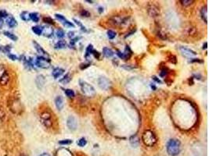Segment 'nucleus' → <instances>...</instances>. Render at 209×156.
Instances as JSON below:
<instances>
[{
	"mask_svg": "<svg viewBox=\"0 0 209 156\" xmlns=\"http://www.w3.org/2000/svg\"><path fill=\"white\" fill-rule=\"evenodd\" d=\"M8 57H9V59H11V60H17V56L16 55L14 54H9L8 55Z\"/></svg>",
	"mask_w": 209,
	"mask_h": 156,
	"instance_id": "obj_46",
	"label": "nucleus"
},
{
	"mask_svg": "<svg viewBox=\"0 0 209 156\" xmlns=\"http://www.w3.org/2000/svg\"><path fill=\"white\" fill-rule=\"evenodd\" d=\"M148 14L152 17H157L160 15V9L155 4H150L147 7Z\"/></svg>",
	"mask_w": 209,
	"mask_h": 156,
	"instance_id": "obj_6",
	"label": "nucleus"
},
{
	"mask_svg": "<svg viewBox=\"0 0 209 156\" xmlns=\"http://www.w3.org/2000/svg\"><path fill=\"white\" fill-rule=\"evenodd\" d=\"M67 43L66 41H64V40H60L57 42L56 45H55V48L56 49H61V48H64L66 47Z\"/></svg>",
	"mask_w": 209,
	"mask_h": 156,
	"instance_id": "obj_24",
	"label": "nucleus"
},
{
	"mask_svg": "<svg viewBox=\"0 0 209 156\" xmlns=\"http://www.w3.org/2000/svg\"><path fill=\"white\" fill-rule=\"evenodd\" d=\"M21 18L24 21H30V14L27 11H24L21 13Z\"/></svg>",
	"mask_w": 209,
	"mask_h": 156,
	"instance_id": "obj_28",
	"label": "nucleus"
},
{
	"mask_svg": "<svg viewBox=\"0 0 209 156\" xmlns=\"http://www.w3.org/2000/svg\"><path fill=\"white\" fill-rule=\"evenodd\" d=\"M56 156H73V155L71 154V152L68 149L60 148L59 150H57Z\"/></svg>",
	"mask_w": 209,
	"mask_h": 156,
	"instance_id": "obj_12",
	"label": "nucleus"
},
{
	"mask_svg": "<svg viewBox=\"0 0 209 156\" xmlns=\"http://www.w3.org/2000/svg\"><path fill=\"white\" fill-rule=\"evenodd\" d=\"M93 51V45H88V47H87V48H86V51H85V59H86L88 61H90V60H91L90 55L92 54Z\"/></svg>",
	"mask_w": 209,
	"mask_h": 156,
	"instance_id": "obj_21",
	"label": "nucleus"
},
{
	"mask_svg": "<svg viewBox=\"0 0 209 156\" xmlns=\"http://www.w3.org/2000/svg\"><path fill=\"white\" fill-rule=\"evenodd\" d=\"M117 55H118V57H119V58H121V59H125V55H124V53H123V52H120L119 50H118V51H117Z\"/></svg>",
	"mask_w": 209,
	"mask_h": 156,
	"instance_id": "obj_45",
	"label": "nucleus"
},
{
	"mask_svg": "<svg viewBox=\"0 0 209 156\" xmlns=\"http://www.w3.org/2000/svg\"><path fill=\"white\" fill-rule=\"evenodd\" d=\"M98 11H99L100 14H102L103 12V7H99V8H98Z\"/></svg>",
	"mask_w": 209,
	"mask_h": 156,
	"instance_id": "obj_51",
	"label": "nucleus"
},
{
	"mask_svg": "<svg viewBox=\"0 0 209 156\" xmlns=\"http://www.w3.org/2000/svg\"><path fill=\"white\" fill-rule=\"evenodd\" d=\"M81 38L80 37H76L75 38H72L71 40H70V45H69V46H70V48H74L75 47V44L77 42L79 39Z\"/></svg>",
	"mask_w": 209,
	"mask_h": 156,
	"instance_id": "obj_38",
	"label": "nucleus"
},
{
	"mask_svg": "<svg viewBox=\"0 0 209 156\" xmlns=\"http://www.w3.org/2000/svg\"><path fill=\"white\" fill-rule=\"evenodd\" d=\"M64 92H65V95L68 98H74L75 96V91L71 90V89H65Z\"/></svg>",
	"mask_w": 209,
	"mask_h": 156,
	"instance_id": "obj_32",
	"label": "nucleus"
},
{
	"mask_svg": "<svg viewBox=\"0 0 209 156\" xmlns=\"http://www.w3.org/2000/svg\"><path fill=\"white\" fill-rule=\"evenodd\" d=\"M57 36L59 38H64V37L65 36V33H64V31L62 29L57 30Z\"/></svg>",
	"mask_w": 209,
	"mask_h": 156,
	"instance_id": "obj_39",
	"label": "nucleus"
},
{
	"mask_svg": "<svg viewBox=\"0 0 209 156\" xmlns=\"http://www.w3.org/2000/svg\"><path fill=\"white\" fill-rule=\"evenodd\" d=\"M157 36L159 37L161 39H162V40H166L167 39V35L162 31H157Z\"/></svg>",
	"mask_w": 209,
	"mask_h": 156,
	"instance_id": "obj_41",
	"label": "nucleus"
},
{
	"mask_svg": "<svg viewBox=\"0 0 209 156\" xmlns=\"http://www.w3.org/2000/svg\"><path fill=\"white\" fill-rule=\"evenodd\" d=\"M92 54L94 56V57L95 58H96L97 59H100V53L98 51H96V50H93V52H92Z\"/></svg>",
	"mask_w": 209,
	"mask_h": 156,
	"instance_id": "obj_43",
	"label": "nucleus"
},
{
	"mask_svg": "<svg viewBox=\"0 0 209 156\" xmlns=\"http://www.w3.org/2000/svg\"><path fill=\"white\" fill-rule=\"evenodd\" d=\"M103 54L104 55V56H106L107 58H111V57L114 56V53L111 48L107 47H104L103 48Z\"/></svg>",
	"mask_w": 209,
	"mask_h": 156,
	"instance_id": "obj_22",
	"label": "nucleus"
},
{
	"mask_svg": "<svg viewBox=\"0 0 209 156\" xmlns=\"http://www.w3.org/2000/svg\"><path fill=\"white\" fill-rule=\"evenodd\" d=\"M9 74L7 73L6 71H5L4 73L0 77V84H2V85H6L8 83V81H9Z\"/></svg>",
	"mask_w": 209,
	"mask_h": 156,
	"instance_id": "obj_19",
	"label": "nucleus"
},
{
	"mask_svg": "<svg viewBox=\"0 0 209 156\" xmlns=\"http://www.w3.org/2000/svg\"><path fill=\"white\" fill-rule=\"evenodd\" d=\"M30 20L34 21V23L39 22V15L38 13H32L30 14Z\"/></svg>",
	"mask_w": 209,
	"mask_h": 156,
	"instance_id": "obj_27",
	"label": "nucleus"
},
{
	"mask_svg": "<svg viewBox=\"0 0 209 156\" xmlns=\"http://www.w3.org/2000/svg\"><path fill=\"white\" fill-rule=\"evenodd\" d=\"M39 156H51V155L49 154H47V153H43V154L40 155H39Z\"/></svg>",
	"mask_w": 209,
	"mask_h": 156,
	"instance_id": "obj_53",
	"label": "nucleus"
},
{
	"mask_svg": "<svg viewBox=\"0 0 209 156\" xmlns=\"http://www.w3.org/2000/svg\"><path fill=\"white\" fill-rule=\"evenodd\" d=\"M200 16H201V18L204 21H205V24H207L208 22V7L207 6L205 5L204 6L201 8L200 9Z\"/></svg>",
	"mask_w": 209,
	"mask_h": 156,
	"instance_id": "obj_16",
	"label": "nucleus"
},
{
	"mask_svg": "<svg viewBox=\"0 0 209 156\" xmlns=\"http://www.w3.org/2000/svg\"><path fill=\"white\" fill-rule=\"evenodd\" d=\"M74 21H75V22L76 23V24H77L78 25V26H79V27H81V29H82V31H85V32H86V31H87L86 28H85V27L84 26H83V25L82 24V23L80 22V21H77L76 19H74Z\"/></svg>",
	"mask_w": 209,
	"mask_h": 156,
	"instance_id": "obj_42",
	"label": "nucleus"
},
{
	"mask_svg": "<svg viewBox=\"0 0 209 156\" xmlns=\"http://www.w3.org/2000/svg\"><path fill=\"white\" fill-rule=\"evenodd\" d=\"M166 149L168 155L172 156H176L181 152V143L177 139H171L168 140L166 146Z\"/></svg>",
	"mask_w": 209,
	"mask_h": 156,
	"instance_id": "obj_1",
	"label": "nucleus"
},
{
	"mask_svg": "<svg viewBox=\"0 0 209 156\" xmlns=\"http://www.w3.org/2000/svg\"><path fill=\"white\" fill-rule=\"evenodd\" d=\"M98 85L100 88L104 90H107L108 89L111 88L112 84L111 80L108 78L105 77H100L98 79Z\"/></svg>",
	"mask_w": 209,
	"mask_h": 156,
	"instance_id": "obj_5",
	"label": "nucleus"
},
{
	"mask_svg": "<svg viewBox=\"0 0 209 156\" xmlns=\"http://www.w3.org/2000/svg\"><path fill=\"white\" fill-rule=\"evenodd\" d=\"M67 126L70 130H75L77 129L78 122L75 116H73V115H70L68 120H67Z\"/></svg>",
	"mask_w": 209,
	"mask_h": 156,
	"instance_id": "obj_9",
	"label": "nucleus"
},
{
	"mask_svg": "<svg viewBox=\"0 0 209 156\" xmlns=\"http://www.w3.org/2000/svg\"><path fill=\"white\" fill-rule=\"evenodd\" d=\"M45 81H46V80H45V77H44L42 75H39V76L36 77V80H35L37 87H38L39 89L42 88V87H43L44 84H45Z\"/></svg>",
	"mask_w": 209,
	"mask_h": 156,
	"instance_id": "obj_15",
	"label": "nucleus"
},
{
	"mask_svg": "<svg viewBox=\"0 0 209 156\" xmlns=\"http://www.w3.org/2000/svg\"><path fill=\"white\" fill-rule=\"evenodd\" d=\"M3 24H4V21H2V18H0V29H1V28H2V27H3Z\"/></svg>",
	"mask_w": 209,
	"mask_h": 156,
	"instance_id": "obj_50",
	"label": "nucleus"
},
{
	"mask_svg": "<svg viewBox=\"0 0 209 156\" xmlns=\"http://www.w3.org/2000/svg\"><path fill=\"white\" fill-rule=\"evenodd\" d=\"M32 31L37 35H41L42 33V27L41 26H34L32 27Z\"/></svg>",
	"mask_w": 209,
	"mask_h": 156,
	"instance_id": "obj_26",
	"label": "nucleus"
},
{
	"mask_svg": "<svg viewBox=\"0 0 209 156\" xmlns=\"http://www.w3.org/2000/svg\"><path fill=\"white\" fill-rule=\"evenodd\" d=\"M3 34H4V35H6V37H8L9 38H10L11 40H13V41H17V37L15 34L10 33V32L4 31L3 32Z\"/></svg>",
	"mask_w": 209,
	"mask_h": 156,
	"instance_id": "obj_29",
	"label": "nucleus"
},
{
	"mask_svg": "<svg viewBox=\"0 0 209 156\" xmlns=\"http://www.w3.org/2000/svg\"><path fill=\"white\" fill-rule=\"evenodd\" d=\"M68 36L69 38L72 39L73 38H74V36H75V32H74V31L68 32Z\"/></svg>",
	"mask_w": 209,
	"mask_h": 156,
	"instance_id": "obj_48",
	"label": "nucleus"
},
{
	"mask_svg": "<svg viewBox=\"0 0 209 156\" xmlns=\"http://www.w3.org/2000/svg\"><path fill=\"white\" fill-rule=\"evenodd\" d=\"M152 78H153V80H154V81H156L157 83H158V84H162V80H161L160 79H158V78H157V77H155V76H154V77H153Z\"/></svg>",
	"mask_w": 209,
	"mask_h": 156,
	"instance_id": "obj_49",
	"label": "nucleus"
},
{
	"mask_svg": "<svg viewBox=\"0 0 209 156\" xmlns=\"http://www.w3.org/2000/svg\"><path fill=\"white\" fill-rule=\"evenodd\" d=\"M207 46H208V43L207 42H205V43H204V45H203L202 48L203 49H206V48H207Z\"/></svg>",
	"mask_w": 209,
	"mask_h": 156,
	"instance_id": "obj_52",
	"label": "nucleus"
},
{
	"mask_svg": "<svg viewBox=\"0 0 209 156\" xmlns=\"http://www.w3.org/2000/svg\"><path fill=\"white\" fill-rule=\"evenodd\" d=\"M89 66H90V63H82L79 66V67L81 70H85V69L89 67Z\"/></svg>",
	"mask_w": 209,
	"mask_h": 156,
	"instance_id": "obj_44",
	"label": "nucleus"
},
{
	"mask_svg": "<svg viewBox=\"0 0 209 156\" xmlns=\"http://www.w3.org/2000/svg\"><path fill=\"white\" fill-rule=\"evenodd\" d=\"M70 80H71V77H70V75L69 74V73H68V74L65 75L62 79L60 80L59 81L60 83H61V84H68Z\"/></svg>",
	"mask_w": 209,
	"mask_h": 156,
	"instance_id": "obj_23",
	"label": "nucleus"
},
{
	"mask_svg": "<svg viewBox=\"0 0 209 156\" xmlns=\"http://www.w3.org/2000/svg\"><path fill=\"white\" fill-rule=\"evenodd\" d=\"M168 61L170 62V63H173V64L177 63V59H176V57H175L174 55H172V54L169 55V56H168Z\"/></svg>",
	"mask_w": 209,
	"mask_h": 156,
	"instance_id": "obj_34",
	"label": "nucleus"
},
{
	"mask_svg": "<svg viewBox=\"0 0 209 156\" xmlns=\"http://www.w3.org/2000/svg\"><path fill=\"white\" fill-rule=\"evenodd\" d=\"M35 64L38 67L42 69H48L50 66V59H46L43 56H38L35 61Z\"/></svg>",
	"mask_w": 209,
	"mask_h": 156,
	"instance_id": "obj_4",
	"label": "nucleus"
},
{
	"mask_svg": "<svg viewBox=\"0 0 209 156\" xmlns=\"http://www.w3.org/2000/svg\"><path fill=\"white\" fill-rule=\"evenodd\" d=\"M42 121L43 123V124L46 126V127H52V120H51V115L47 112L42 113L41 115Z\"/></svg>",
	"mask_w": 209,
	"mask_h": 156,
	"instance_id": "obj_8",
	"label": "nucleus"
},
{
	"mask_svg": "<svg viewBox=\"0 0 209 156\" xmlns=\"http://www.w3.org/2000/svg\"><path fill=\"white\" fill-rule=\"evenodd\" d=\"M86 144H87V140L85 137L80 138L79 140L77 141V145H78L79 147H84V146L86 145Z\"/></svg>",
	"mask_w": 209,
	"mask_h": 156,
	"instance_id": "obj_31",
	"label": "nucleus"
},
{
	"mask_svg": "<svg viewBox=\"0 0 209 156\" xmlns=\"http://www.w3.org/2000/svg\"><path fill=\"white\" fill-rule=\"evenodd\" d=\"M169 73V72H168V69L167 67H163L161 69V70H160V77H164L165 76H167V75Z\"/></svg>",
	"mask_w": 209,
	"mask_h": 156,
	"instance_id": "obj_30",
	"label": "nucleus"
},
{
	"mask_svg": "<svg viewBox=\"0 0 209 156\" xmlns=\"http://www.w3.org/2000/svg\"><path fill=\"white\" fill-rule=\"evenodd\" d=\"M130 144L132 145V147H136L139 146V138L138 137L137 135H132L131 137L129 138Z\"/></svg>",
	"mask_w": 209,
	"mask_h": 156,
	"instance_id": "obj_18",
	"label": "nucleus"
},
{
	"mask_svg": "<svg viewBox=\"0 0 209 156\" xmlns=\"http://www.w3.org/2000/svg\"><path fill=\"white\" fill-rule=\"evenodd\" d=\"M64 69H61V68L57 67V68H55L54 70H52V77H54L55 79H57V78L60 77L62 74H64Z\"/></svg>",
	"mask_w": 209,
	"mask_h": 156,
	"instance_id": "obj_17",
	"label": "nucleus"
},
{
	"mask_svg": "<svg viewBox=\"0 0 209 156\" xmlns=\"http://www.w3.org/2000/svg\"><path fill=\"white\" fill-rule=\"evenodd\" d=\"M198 33L197 28H195L194 27H190L187 28V34L189 36H194Z\"/></svg>",
	"mask_w": 209,
	"mask_h": 156,
	"instance_id": "obj_25",
	"label": "nucleus"
},
{
	"mask_svg": "<svg viewBox=\"0 0 209 156\" xmlns=\"http://www.w3.org/2000/svg\"><path fill=\"white\" fill-rule=\"evenodd\" d=\"M55 104H56V106H57V109L58 110H61L63 108H64V99L61 96H57L55 99Z\"/></svg>",
	"mask_w": 209,
	"mask_h": 156,
	"instance_id": "obj_13",
	"label": "nucleus"
},
{
	"mask_svg": "<svg viewBox=\"0 0 209 156\" xmlns=\"http://www.w3.org/2000/svg\"><path fill=\"white\" fill-rule=\"evenodd\" d=\"M6 24L9 27H15L17 25V22L13 16H8L7 17Z\"/></svg>",
	"mask_w": 209,
	"mask_h": 156,
	"instance_id": "obj_20",
	"label": "nucleus"
},
{
	"mask_svg": "<svg viewBox=\"0 0 209 156\" xmlns=\"http://www.w3.org/2000/svg\"><path fill=\"white\" fill-rule=\"evenodd\" d=\"M151 88H152L153 90H155V89H156V87H155L154 85H151Z\"/></svg>",
	"mask_w": 209,
	"mask_h": 156,
	"instance_id": "obj_54",
	"label": "nucleus"
},
{
	"mask_svg": "<svg viewBox=\"0 0 209 156\" xmlns=\"http://www.w3.org/2000/svg\"><path fill=\"white\" fill-rule=\"evenodd\" d=\"M180 2L183 6H189L193 4L194 1H193V0H181Z\"/></svg>",
	"mask_w": 209,
	"mask_h": 156,
	"instance_id": "obj_33",
	"label": "nucleus"
},
{
	"mask_svg": "<svg viewBox=\"0 0 209 156\" xmlns=\"http://www.w3.org/2000/svg\"><path fill=\"white\" fill-rule=\"evenodd\" d=\"M42 33L45 36L50 38L53 34V29L50 26H44L42 27Z\"/></svg>",
	"mask_w": 209,
	"mask_h": 156,
	"instance_id": "obj_14",
	"label": "nucleus"
},
{
	"mask_svg": "<svg viewBox=\"0 0 209 156\" xmlns=\"http://www.w3.org/2000/svg\"><path fill=\"white\" fill-rule=\"evenodd\" d=\"M142 140H143V143L149 147L154 145L157 142V137H156L154 133L151 131V130H147L143 132V136H142Z\"/></svg>",
	"mask_w": 209,
	"mask_h": 156,
	"instance_id": "obj_2",
	"label": "nucleus"
},
{
	"mask_svg": "<svg viewBox=\"0 0 209 156\" xmlns=\"http://www.w3.org/2000/svg\"><path fill=\"white\" fill-rule=\"evenodd\" d=\"M107 37L109 39H114L115 37H116V33L114 31H111V30H109L107 31Z\"/></svg>",
	"mask_w": 209,
	"mask_h": 156,
	"instance_id": "obj_36",
	"label": "nucleus"
},
{
	"mask_svg": "<svg viewBox=\"0 0 209 156\" xmlns=\"http://www.w3.org/2000/svg\"><path fill=\"white\" fill-rule=\"evenodd\" d=\"M73 140L70 139H65V140H61L59 141V144L61 145H68L72 144Z\"/></svg>",
	"mask_w": 209,
	"mask_h": 156,
	"instance_id": "obj_35",
	"label": "nucleus"
},
{
	"mask_svg": "<svg viewBox=\"0 0 209 156\" xmlns=\"http://www.w3.org/2000/svg\"><path fill=\"white\" fill-rule=\"evenodd\" d=\"M33 45H34V48L36 49V51L38 52V53H39V54H41L42 56H49V55H48L47 52L45 51V50L42 48L41 47V45H39V43H37L36 41H33Z\"/></svg>",
	"mask_w": 209,
	"mask_h": 156,
	"instance_id": "obj_11",
	"label": "nucleus"
},
{
	"mask_svg": "<svg viewBox=\"0 0 209 156\" xmlns=\"http://www.w3.org/2000/svg\"><path fill=\"white\" fill-rule=\"evenodd\" d=\"M79 84L81 90H82V91L85 95H86L88 97H93L96 95V90L94 88L89 84H88L87 82L84 81L82 80H80Z\"/></svg>",
	"mask_w": 209,
	"mask_h": 156,
	"instance_id": "obj_3",
	"label": "nucleus"
},
{
	"mask_svg": "<svg viewBox=\"0 0 209 156\" xmlns=\"http://www.w3.org/2000/svg\"><path fill=\"white\" fill-rule=\"evenodd\" d=\"M85 2H89V3H93V1H89V0H86Z\"/></svg>",
	"mask_w": 209,
	"mask_h": 156,
	"instance_id": "obj_55",
	"label": "nucleus"
},
{
	"mask_svg": "<svg viewBox=\"0 0 209 156\" xmlns=\"http://www.w3.org/2000/svg\"><path fill=\"white\" fill-rule=\"evenodd\" d=\"M180 51L182 53V56L186 57V58H192V57L197 56V52L193 51V50L190 49L188 48L183 47V46H180Z\"/></svg>",
	"mask_w": 209,
	"mask_h": 156,
	"instance_id": "obj_7",
	"label": "nucleus"
},
{
	"mask_svg": "<svg viewBox=\"0 0 209 156\" xmlns=\"http://www.w3.org/2000/svg\"><path fill=\"white\" fill-rule=\"evenodd\" d=\"M55 16H56V18H57V20H59V21H60V22H61L65 27H75L74 24H73L72 22H70L69 21H68V20H67L63 15H61V14H55Z\"/></svg>",
	"mask_w": 209,
	"mask_h": 156,
	"instance_id": "obj_10",
	"label": "nucleus"
},
{
	"mask_svg": "<svg viewBox=\"0 0 209 156\" xmlns=\"http://www.w3.org/2000/svg\"><path fill=\"white\" fill-rule=\"evenodd\" d=\"M21 156H24V155H21Z\"/></svg>",
	"mask_w": 209,
	"mask_h": 156,
	"instance_id": "obj_56",
	"label": "nucleus"
},
{
	"mask_svg": "<svg viewBox=\"0 0 209 156\" xmlns=\"http://www.w3.org/2000/svg\"><path fill=\"white\" fill-rule=\"evenodd\" d=\"M80 15L82 16H84V17H89L91 16V14L89 13V11H87L85 9H82V11L80 12Z\"/></svg>",
	"mask_w": 209,
	"mask_h": 156,
	"instance_id": "obj_37",
	"label": "nucleus"
},
{
	"mask_svg": "<svg viewBox=\"0 0 209 156\" xmlns=\"http://www.w3.org/2000/svg\"><path fill=\"white\" fill-rule=\"evenodd\" d=\"M43 21L45 23H46V24H54V21H53V20H52L51 17H49V16H47V17H44Z\"/></svg>",
	"mask_w": 209,
	"mask_h": 156,
	"instance_id": "obj_40",
	"label": "nucleus"
},
{
	"mask_svg": "<svg viewBox=\"0 0 209 156\" xmlns=\"http://www.w3.org/2000/svg\"><path fill=\"white\" fill-rule=\"evenodd\" d=\"M190 62V63H196V62H197V63H204V61H203V60H200V59H193Z\"/></svg>",
	"mask_w": 209,
	"mask_h": 156,
	"instance_id": "obj_47",
	"label": "nucleus"
}]
</instances>
